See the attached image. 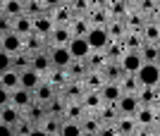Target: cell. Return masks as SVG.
Masks as SVG:
<instances>
[{
	"mask_svg": "<svg viewBox=\"0 0 160 136\" xmlns=\"http://www.w3.org/2000/svg\"><path fill=\"white\" fill-rule=\"evenodd\" d=\"M110 12L115 17H124L127 14V2L124 0H110Z\"/></svg>",
	"mask_w": 160,
	"mask_h": 136,
	"instance_id": "35",
	"label": "cell"
},
{
	"mask_svg": "<svg viewBox=\"0 0 160 136\" xmlns=\"http://www.w3.org/2000/svg\"><path fill=\"white\" fill-rule=\"evenodd\" d=\"M84 131H81V124L79 122H72V119H65L60 127V134L58 136H81Z\"/></svg>",
	"mask_w": 160,
	"mask_h": 136,
	"instance_id": "29",
	"label": "cell"
},
{
	"mask_svg": "<svg viewBox=\"0 0 160 136\" xmlns=\"http://www.w3.org/2000/svg\"><path fill=\"white\" fill-rule=\"evenodd\" d=\"M124 46H127V50H141V46H143V38H141L139 34H127V41H124Z\"/></svg>",
	"mask_w": 160,
	"mask_h": 136,
	"instance_id": "34",
	"label": "cell"
},
{
	"mask_svg": "<svg viewBox=\"0 0 160 136\" xmlns=\"http://www.w3.org/2000/svg\"><path fill=\"white\" fill-rule=\"evenodd\" d=\"M33 129H36V124H33L31 119H29V117L24 115V112H22V117H19V122H17V124H14V127H12L14 136H29V134H31Z\"/></svg>",
	"mask_w": 160,
	"mask_h": 136,
	"instance_id": "25",
	"label": "cell"
},
{
	"mask_svg": "<svg viewBox=\"0 0 160 136\" xmlns=\"http://www.w3.org/2000/svg\"><path fill=\"white\" fill-rule=\"evenodd\" d=\"M139 55H141V60L146 62V65H160V50H158V46H141V50H139Z\"/></svg>",
	"mask_w": 160,
	"mask_h": 136,
	"instance_id": "19",
	"label": "cell"
},
{
	"mask_svg": "<svg viewBox=\"0 0 160 136\" xmlns=\"http://www.w3.org/2000/svg\"><path fill=\"white\" fill-rule=\"evenodd\" d=\"M53 19L48 17V14H41V17H36L33 19V34L36 36H50V31H53Z\"/></svg>",
	"mask_w": 160,
	"mask_h": 136,
	"instance_id": "16",
	"label": "cell"
},
{
	"mask_svg": "<svg viewBox=\"0 0 160 136\" xmlns=\"http://www.w3.org/2000/svg\"><path fill=\"white\" fill-rule=\"evenodd\" d=\"M67 50H69V55H72V60H86L88 55H91V48H88L86 38H74L67 43Z\"/></svg>",
	"mask_w": 160,
	"mask_h": 136,
	"instance_id": "8",
	"label": "cell"
},
{
	"mask_svg": "<svg viewBox=\"0 0 160 136\" xmlns=\"http://www.w3.org/2000/svg\"><path fill=\"white\" fill-rule=\"evenodd\" d=\"M86 43H88V48H91V53H103L112 41H110L105 27H91L88 34H86Z\"/></svg>",
	"mask_w": 160,
	"mask_h": 136,
	"instance_id": "1",
	"label": "cell"
},
{
	"mask_svg": "<svg viewBox=\"0 0 160 136\" xmlns=\"http://www.w3.org/2000/svg\"><path fill=\"white\" fill-rule=\"evenodd\" d=\"M141 38H143L146 46H155V43L160 41V27H158V24H153V22L143 24V34H141Z\"/></svg>",
	"mask_w": 160,
	"mask_h": 136,
	"instance_id": "18",
	"label": "cell"
},
{
	"mask_svg": "<svg viewBox=\"0 0 160 136\" xmlns=\"http://www.w3.org/2000/svg\"><path fill=\"white\" fill-rule=\"evenodd\" d=\"M22 14H24V2H22V0H5V2H2V17L17 19Z\"/></svg>",
	"mask_w": 160,
	"mask_h": 136,
	"instance_id": "14",
	"label": "cell"
},
{
	"mask_svg": "<svg viewBox=\"0 0 160 136\" xmlns=\"http://www.w3.org/2000/svg\"><path fill=\"white\" fill-rule=\"evenodd\" d=\"M88 29H91V27H88V22L81 19V17H74V19L69 22V31H72L74 38H86Z\"/></svg>",
	"mask_w": 160,
	"mask_h": 136,
	"instance_id": "21",
	"label": "cell"
},
{
	"mask_svg": "<svg viewBox=\"0 0 160 136\" xmlns=\"http://www.w3.org/2000/svg\"><path fill=\"white\" fill-rule=\"evenodd\" d=\"M134 119H136L139 124H151L155 119V112H153V108H143V105H141L139 112L134 115Z\"/></svg>",
	"mask_w": 160,
	"mask_h": 136,
	"instance_id": "32",
	"label": "cell"
},
{
	"mask_svg": "<svg viewBox=\"0 0 160 136\" xmlns=\"http://www.w3.org/2000/svg\"><path fill=\"white\" fill-rule=\"evenodd\" d=\"M19 117H22V112L14 108V105H5V108H0V122L7 124V127H14V124L19 122Z\"/></svg>",
	"mask_w": 160,
	"mask_h": 136,
	"instance_id": "17",
	"label": "cell"
},
{
	"mask_svg": "<svg viewBox=\"0 0 160 136\" xmlns=\"http://www.w3.org/2000/svg\"><path fill=\"white\" fill-rule=\"evenodd\" d=\"M81 136H96V134H81Z\"/></svg>",
	"mask_w": 160,
	"mask_h": 136,
	"instance_id": "43",
	"label": "cell"
},
{
	"mask_svg": "<svg viewBox=\"0 0 160 136\" xmlns=\"http://www.w3.org/2000/svg\"><path fill=\"white\" fill-rule=\"evenodd\" d=\"M22 2H27V0H22Z\"/></svg>",
	"mask_w": 160,
	"mask_h": 136,
	"instance_id": "45",
	"label": "cell"
},
{
	"mask_svg": "<svg viewBox=\"0 0 160 136\" xmlns=\"http://www.w3.org/2000/svg\"><path fill=\"white\" fill-rule=\"evenodd\" d=\"M0 136H14L12 127H7V124H2V122H0Z\"/></svg>",
	"mask_w": 160,
	"mask_h": 136,
	"instance_id": "40",
	"label": "cell"
},
{
	"mask_svg": "<svg viewBox=\"0 0 160 136\" xmlns=\"http://www.w3.org/2000/svg\"><path fill=\"white\" fill-rule=\"evenodd\" d=\"M43 2V7H48V10H55V7L62 5V0H41Z\"/></svg>",
	"mask_w": 160,
	"mask_h": 136,
	"instance_id": "39",
	"label": "cell"
},
{
	"mask_svg": "<svg viewBox=\"0 0 160 136\" xmlns=\"http://www.w3.org/2000/svg\"><path fill=\"white\" fill-rule=\"evenodd\" d=\"M120 89H122V93H132V95H136L143 86L139 84V79H136V74H127L124 79L120 81Z\"/></svg>",
	"mask_w": 160,
	"mask_h": 136,
	"instance_id": "24",
	"label": "cell"
},
{
	"mask_svg": "<svg viewBox=\"0 0 160 136\" xmlns=\"http://www.w3.org/2000/svg\"><path fill=\"white\" fill-rule=\"evenodd\" d=\"M50 67H53V65H50L48 53H36V55L31 57V69L36 72V74H43V72H48Z\"/></svg>",
	"mask_w": 160,
	"mask_h": 136,
	"instance_id": "20",
	"label": "cell"
},
{
	"mask_svg": "<svg viewBox=\"0 0 160 136\" xmlns=\"http://www.w3.org/2000/svg\"><path fill=\"white\" fill-rule=\"evenodd\" d=\"M136 79H139V84L143 86V89H155L160 81V67L158 65H141V69L136 72Z\"/></svg>",
	"mask_w": 160,
	"mask_h": 136,
	"instance_id": "2",
	"label": "cell"
},
{
	"mask_svg": "<svg viewBox=\"0 0 160 136\" xmlns=\"http://www.w3.org/2000/svg\"><path fill=\"white\" fill-rule=\"evenodd\" d=\"M0 17H2V2H0Z\"/></svg>",
	"mask_w": 160,
	"mask_h": 136,
	"instance_id": "42",
	"label": "cell"
},
{
	"mask_svg": "<svg viewBox=\"0 0 160 136\" xmlns=\"http://www.w3.org/2000/svg\"><path fill=\"white\" fill-rule=\"evenodd\" d=\"M108 19H110V12H108L105 7H98V10H91V22H93V27H105Z\"/></svg>",
	"mask_w": 160,
	"mask_h": 136,
	"instance_id": "31",
	"label": "cell"
},
{
	"mask_svg": "<svg viewBox=\"0 0 160 136\" xmlns=\"http://www.w3.org/2000/svg\"><path fill=\"white\" fill-rule=\"evenodd\" d=\"M0 2H5V0H0Z\"/></svg>",
	"mask_w": 160,
	"mask_h": 136,
	"instance_id": "46",
	"label": "cell"
},
{
	"mask_svg": "<svg viewBox=\"0 0 160 136\" xmlns=\"http://www.w3.org/2000/svg\"><path fill=\"white\" fill-rule=\"evenodd\" d=\"M12 31L17 36H22V38L31 36L33 34V19L27 17V14H22V17H17V19H12Z\"/></svg>",
	"mask_w": 160,
	"mask_h": 136,
	"instance_id": "10",
	"label": "cell"
},
{
	"mask_svg": "<svg viewBox=\"0 0 160 136\" xmlns=\"http://www.w3.org/2000/svg\"><path fill=\"white\" fill-rule=\"evenodd\" d=\"M120 65H122V69H124V74H136L141 69V65H143V60H141L139 50H127V53L122 55Z\"/></svg>",
	"mask_w": 160,
	"mask_h": 136,
	"instance_id": "6",
	"label": "cell"
},
{
	"mask_svg": "<svg viewBox=\"0 0 160 136\" xmlns=\"http://www.w3.org/2000/svg\"><path fill=\"white\" fill-rule=\"evenodd\" d=\"M53 98H55V89H53L48 81H41L38 86L33 89V100L41 103V105H46V103L53 100Z\"/></svg>",
	"mask_w": 160,
	"mask_h": 136,
	"instance_id": "12",
	"label": "cell"
},
{
	"mask_svg": "<svg viewBox=\"0 0 160 136\" xmlns=\"http://www.w3.org/2000/svg\"><path fill=\"white\" fill-rule=\"evenodd\" d=\"M65 117L72 119V122H79L81 117H84V108H81L77 100H72L69 105H65Z\"/></svg>",
	"mask_w": 160,
	"mask_h": 136,
	"instance_id": "30",
	"label": "cell"
},
{
	"mask_svg": "<svg viewBox=\"0 0 160 136\" xmlns=\"http://www.w3.org/2000/svg\"><path fill=\"white\" fill-rule=\"evenodd\" d=\"M0 86L12 93L14 89H19V74H17L14 69H7L5 74H0Z\"/></svg>",
	"mask_w": 160,
	"mask_h": 136,
	"instance_id": "23",
	"label": "cell"
},
{
	"mask_svg": "<svg viewBox=\"0 0 160 136\" xmlns=\"http://www.w3.org/2000/svg\"><path fill=\"white\" fill-rule=\"evenodd\" d=\"M155 46H158V50H160V41H158V43H155Z\"/></svg>",
	"mask_w": 160,
	"mask_h": 136,
	"instance_id": "44",
	"label": "cell"
},
{
	"mask_svg": "<svg viewBox=\"0 0 160 136\" xmlns=\"http://www.w3.org/2000/svg\"><path fill=\"white\" fill-rule=\"evenodd\" d=\"M24 14L31 17V19H36L41 14H46V7H43V2H38V0H27V2H24Z\"/></svg>",
	"mask_w": 160,
	"mask_h": 136,
	"instance_id": "27",
	"label": "cell"
},
{
	"mask_svg": "<svg viewBox=\"0 0 160 136\" xmlns=\"http://www.w3.org/2000/svg\"><path fill=\"white\" fill-rule=\"evenodd\" d=\"M105 31H108V36H110V41H112V38H122V36H127V24L122 19H112V22H108Z\"/></svg>",
	"mask_w": 160,
	"mask_h": 136,
	"instance_id": "26",
	"label": "cell"
},
{
	"mask_svg": "<svg viewBox=\"0 0 160 136\" xmlns=\"http://www.w3.org/2000/svg\"><path fill=\"white\" fill-rule=\"evenodd\" d=\"M60 127H62V117H55V115H43L36 122V129L46 131L48 136H58L60 134Z\"/></svg>",
	"mask_w": 160,
	"mask_h": 136,
	"instance_id": "7",
	"label": "cell"
},
{
	"mask_svg": "<svg viewBox=\"0 0 160 136\" xmlns=\"http://www.w3.org/2000/svg\"><path fill=\"white\" fill-rule=\"evenodd\" d=\"M115 105H117V112H120L122 117H134L136 112H139V108H141L139 98L132 95V93H122V98L115 103Z\"/></svg>",
	"mask_w": 160,
	"mask_h": 136,
	"instance_id": "3",
	"label": "cell"
},
{
	"mask_svg": "<svg viewBox=\"0 0 160 136\" xmlns=\"http://www.w3.org/2000/svg\"><path fill=\"white\" fill-rule=\"evenodd\" d=\"M7 69H12V55L0 48V74H5Z\"/></svg>",
	"mask_w": 160,
	"mask_h": 136,
	"instance_id": "36",
	"label": "cell"
},
{
	"mask_svg": "<svg viewBox=\"0 0 160 136\" xmlns=\"http://www.w3.org/2000/svg\"><path fill=\"white\" fill-rule=\"evenodd\" d=\"M84 105H86L88 110H100V108H103V98H100V93H98V91H88Z\"/></svg>",
	"mask_w": 160,
	"mask_h": 136,
	"instance_id": "33",
	"label": "cell"
},
{
	"mask_svg": "<svg viewBox=\"0 0 160 136\" xmlns=\"http://www.w3.org/2000/svg\"><path fill=\"white\" fill-rule=\"evenodd\" d=\"M79 124H81V131H84V134H98V129L103 127V122L98 119V115L81 117V119H79Z\"/></svg>",
	"mask_w": 160,
	"mask_h": 136,
	"instance_id": "22",
	"label": "cell"
},
{
	"mask_svg": "<svg viewBox=\"0 0 160 136\" xmlns=\"http://www.w3.org/2000/svg\"><path fill=\"white\" fill-rule=\"evenodd\" d=\"M29 136H48V134H46V131H41V129H33Z\"/></svg>",
	"mask_w": 160,
	"mask_h": 136,
	"instance_id": "41",
	"label": "cell"
},
{
	"mask_svg": "<svg viewBox=\"0 0 160 136\" xmlns=\"http://www.w3.org/2000/svg\"><path fill=\"white\" fill-rule=\"evenodd\" d=\"M41 84V74H36L31 67L24 69V72H19V86L22 89H27V91H33L36 86Z\"/></svg>",
	"mask_w": 160,
	"mask_h": 136,
	"instance_id": "15",
	"label": "cell"
},
{
	"mask_svg": "<svg viewBox=\"0 0 160 136\" xmlns=\"http://www.w3.org/2000/svg\"><path fill=\"white\" fill-rule=\"evenodd\" d=\"M31 67V55H27V53H17V55H12V69L19 74V72H24V69H29Z\"/></svg>",
	"mask_w": 160,
	"mask_h": 136,
	"instance_id": "28",
	"label": "cell"
},
{
	"mask_svg": "<svg viewBox=\"0 0 160 136\" xmlns=\"http://www.w3.org/2000/svg\"><path fill=\"white\" fill-rule=\"evenodd\" d=\"M48 57H50V65H53L55 69H67L69 65H72V55H69L67 46H60V48H50Z\"/></svg>",
	"mask_w": 160,
	"mask_h": 136,
	"instance_id": "4",
	"label": "cell"
},
{
	"mask_svg": "<svg viewBox=\"0 0 160 136\" xmlns=\"http://www.w3.org/2000/svg\"><path fill=\"white\" fill-rule=\"evenodd\" d=\"M5 105H12V93L0 86V108H5Z\"/></svg>",
	"mask_w": 160,
	"mask_h": 136,
	"instance_id": "38",
	"label": "cell"
},
{
	"mask_svg": "<svg viewBox=\"0 0 160 136\" xmlns=\"http://www.w3.org/2000/svg\"><path fill=\"white\" fill-rule=\"evenodd\" d=\"M33 103H36L33 100V91H27V89H22V86L12 91V105L19 110V112H27Z\"/></svg>",
	"mask_w": 160,
	"mask_h": 136,
	"instance_id": "5",
	"label": "cell"
},
{
	"mask_svg": "<svg viewBox=\"0 0 160 136\" xmlns=\"http://www.w3.org/2000/svg\"><path fill=\"white\" fill-rule=\"evenodd\" d=\"M0 48H2L5 53H10V55H17V53H22V36H17L14 31L5 34L2 38H0Z\"/></svg>",
	"mask_w": 160,
	"mask_h": 136,
	"instance_id": "11",
	"label": "cell"
},
{
	"mask_svg": "<svg viewBox=\"0 0 160 136\" xmlns=\"http://www.w3.org/2000/svg\"><path fill=\"white\" fill-rule=\"evenodd\" d=\"M12 31V19H7V17H0V38L5 34H10Z\"/></svg>",
	"mask_w": 160,
	"mask_h": 136,
	"instance_id": "37",
	"label": "cell"
},
{
	"mask_svg": "<svg viewBox=\"0 0 160 136\" xmlns=\"http://www.w3.org/2000/svg\"><path fill=\"white\" fill-rule=\"evenodd\" d=\"M98 93H100V98H103V103H110V105H115V103L122 98V89H120V84H115V81L103 84V89H100Z\"/></svg>",
	"mask_w": 160,
	"mask_h": 136,
	"instance_id": "9",
	"label": "cell"
},
{
	"mask_svg": "<svg viewBox=\"0 0 160 136\" xmlns=\"http://www.w3.org/2000/svg\"><path fill=\"white\" fill-rule=\"evenodd\" d=\"M50 41H53V48L67 46V43L72 41V31H69V27H53V31H50Z\"/></svg>",
	"mask_w": 160,
	"mask_h": 136,
	"instance_id": "13",
	"label": "cell"
}]
</instances>
